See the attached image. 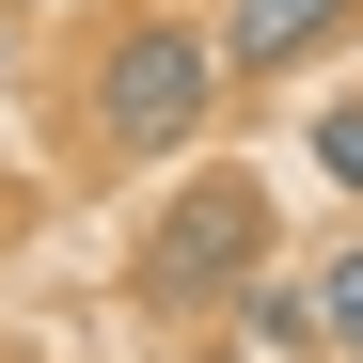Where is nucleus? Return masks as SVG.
I'll use <instances>...</instances> for the list:
<instances>
[{"label":"nucleus","mask_w":363,"mask_h":363,"mask_svg":"<svg viewBox=\"0 0 363 363\" xmlns=\"http://www.w3.org/2000/svg\"><path fill=\"white\" fill-rule=\"evenodd\" d=\"M79 158H111V174H174V158H206V127H221V32L190 16V0H111V16L79 32Z\"/></svg>","instance_id":"f257e3e1"},{"label":"nucleus","mask_w":363,"mask_h":363,"mask_svg":"<svg viewBox=\"0 0 363 363\" xmlns=\"http://www.w3.org/2000/svg\"><path fill=\"white\" fill-rule=\"evenodd\" d=\"M237 332H253V363H316V300H300L284 269H253L237 284Z\"/></svg>","instance_id":"20e7f679"},{"label":"nucleus","mask_w":363,"mask_h":363,"mask_svg":"<svg viewBox=\"0 0 363 363\" xmlns=\"http://www.w3.org/2000/svg\"><path fill=\"white\" fill-rule=\"evenodd\" d=\"M16 16H48V0H16Z\"/></svg>","instance_id":"1a4fd4ad"},{"label":"nucleus","mask_w":363,"mask_h":363,"mask_svg":"<svg viewBox=\"0 0 363 363\" xmlns=\"http://www.w3.org/2000/svg\"><path fill=\"white\" fill-rule=\"evenodd\" d=\"M300 300H316V363H347V347H363V237H332Z\"/></svg>","instance_id":"423d86ee"},{"label":"nucleus","mask_w":363,"mask_h":363,"mask_svg":"<svg viewBox=\"0 0 363 363\" xmlns=\"http://www.w3.org/2000/svg\"><path fill=\"white\" fill-rule=\"evenodd\" d=\"M300 158H316V190H347V206H363V79L300 111Z\"/></svg>","instance_id":"39448f33"},{"label":"nucleus","mask_w":363,"mask_h":363,"mask_svg":"<svg viewBox=\"0 0 363 363\" xmlns=\"http://www.w3.org/2000/svg\"><path fill=\"white\" fill-rule=\"evenodd\" d=\"M0 95H16V0H0Z\"/></svg>","instance_id":"0eeeda50"},{"label":"nucleus","mask_w":363,"mask_h":363,"mask_svg":"<svg viewBox=\"0 0 363 363\" xmlns=\"http://www.w3.org/2000/svg\"><path fill=\"white\" fill-rule=\"evenodd\" d=\"M206 32H221V79H300L316 48L363 32V0H206Z\"/></svg>","instance_id":"7ed1b4c3"},{"label":"nucleus","mask_w":363,"mask_h":363,"mask_svg":"<svg viewBox=\"0 0 363 363\" xmlns=\"http://www.w3.org/2000/svg\"><path fill=\"white\" fill-rule=\"evenodd\" d=\"M0 237H16V174H0Z\"/></svg>","instance_id":"6e6552de"},{"label":"nucleus","mask_w":363,"mask_h":363,"mask_svg":"<svg viewBox=\"0 0 363 363\" xmlns=\"http://www.w3.org/2000/svg\"><path fill=\"white\" fill-rule=\"evenodd\" d=\"M253 269H269V190L221 174V158H174V190L127 237V300H143L158 332H206V316H237Z\"/></svg>","instance_id":"f03ea898"},{"label":"nucleus","mask_w":363,"mask_h":363,"mask_svg":"<svg viewBox=\"0 0 363 363\" xmlns=\"http://www.w3.org/2000/svg\"><path fill=\"white\" fill-rule=\"evenodd\" d=\"M347 363H363V347H347Z\"/></svg>","instance_id":"9d476101"}]
</instances>
